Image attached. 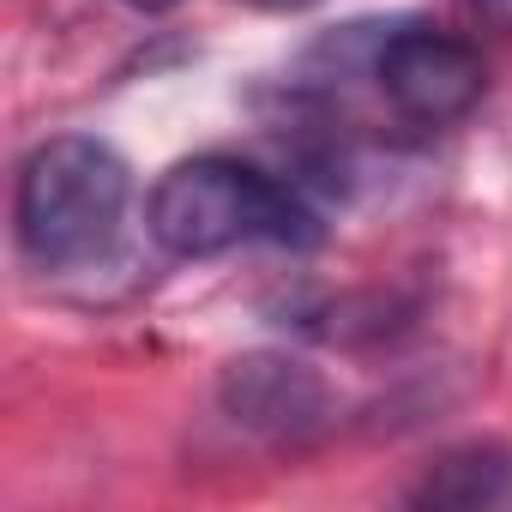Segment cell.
I'll return each instance as SVG.
<instances>
[{
  "label": "cell",
  "instance_id": "3",
  "mask_svg": "<svg viewBox=\"0 0 512 512\" xmlns=\"http://www.w3.org/2000/svg\"><path fill=\"white\" fill-rule=\"evenodd\" d=\"M217 404L241 434H253L260 446H278V452L314 446L338 416V398H332L326 374L308 368L302 356H284V350L235 356L217 374Z\"/></svg>",
  "mask_w": 512,
  "mask_h": 512
},
{
  "label": "cell",
  "instance_id": "5",
  "mask_svg": "<svg viewBox=\"0 0 512 512\" xmlns=\"http://www.w3.org/2000/svg\"><path fill=\"white\" fill-rule=\"evenodd\" d=\"M416 506H452V512H488V506H506L512 500V452L494 446V440H470V446H452L440 452L422 482L410 488Z\"/></svg>",
  "mask_w": 512,
  "mask_h": 512
},
{
  "label": "cell",
  "instance_id": "6",
  "mask_svg": "<svg viewBox=\"0 0 512 512\" xmlns=\"http://www.w3.org/2000/svg\"><path fill=\"white\" fill-rule=\"evenodd\" d=\"M464 7H470L482 25H494V31H512V0H464Z\"/></svg>",
  "mask_w": 512,
  "mask_h": 512
},
{
  "label": "cell",
  "instance_id": "1",
  "mask_svg": "<svg viewBox=\"0 0 512 512\" xmlns=\"http://www.w3.org/2000/svg\"><path fill=\"white\" fill-rule=\"evenodd\" d=\"M145 229L169 260H223L235 247L314 241V211L278 175L211 151L157 175L145 199Z\"/></svg>",
  "mask_w": 512,
  "mask_h": 512
},
{
  "label": "cell",
  "instance_id": "8",
  "mask_svg": "<svg viewBox=\"0 0 512 512\" xmlns=\"http://www.w3.org/2000/svg\"><path fill=\"white\" fill-rule=\"evenodd\" d=\"M127 7H139V13H163V7H175V0H127Z\"/></svg>",
  "mask_w": 512,
  "mask_h": 512
},
{
  "label": "cell",
  "instance_id": "2",
  "mask_svg": "<svg viewBox=\"0 0 512 512\" xmlns=\"http://www.w3.org/2000/svg\"><path fill=\"white\" fill-rule=\"evenodd\" d=\"M133 175L115 145L91 133L43 139L19 163L13 193V235L37 272H79L97 266L127 223Z\"/></svg>",
  "mask_w": 512,
  "mask_h": 512
},
{
  "label": "cell",
  "instance_id": "7",
  "mask_svg": "<svg viewBox=\"0 0 512 512\" xmlns=\"http://www.w3.org/2000/svg\"><path fill=\"white\" fill-rule=\"evenodd\" d=\"M241 7H253V13H308L320 0H241Z\"/></svg>",
  "mask_w": 512,
  "mask_h": 512
},
{
  "label": "cell",
  "instance_id": "4",
  "mask_svg": "<svg viewBox=\"0 0 512 512\" xmlns=\"http://www.w3.org/2000/svg\"><path fill=\"white\" fill-rule=\"evenodd\" d=\"M374 79H380V97L410 127H452L488 91L482 55L464 37H446V31H428V25L392 31L374 55Z\"/></svg>",
  "mask_w": 512,
  "mask_h": 512
}]
</instances>
